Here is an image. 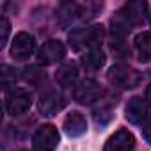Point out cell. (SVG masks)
Wrapping results in <instances>:
<instances>
[{"label":"cell","mask_w":151,"mask_h":151,"mask_svg":"<svg viewBox=\"0 0 151 151\" xmlns=\"http://www.w3.org/2000/svg\"><path fill=\"white\" fill-rule=\"evenodd\" d=\"M105 37V30L101 25H91V27H86V29H75L69 32L68 36V41L71 45L73 50H96L100 48L101 41Z\"/></svg>","instance_id":"obj_1"},{"label":"cell","mask_w":151,"mask_h":151,"mask_svg":"<svg viewBox=\"0 0 151 151\" xmlns=\"http://www.w3.org/2000/svg\"><path fill=\"white\" fill-rule=\"evenodd\" d=\"M109 82L117 89H133L140 84V73L126 64H114L107 73Z\"/></svg>","instance_id":"obj_2"},{"label":"cell","mask_w":151,"mask_h":151,"mask_svg":"<svg viewBox=\"0 0 151 151\" xmlns=\"http://www.w3.org/2000/svg\"><path fill=\"white\" fill-rule=\"evenodd\" d=\"M6 112L13 117H18V116H23L29 112L30 105H32V100H30V94L29 91H25L23 87H13L6 93Z\"/></svg>","instance_id":"obj_3"},{"label":"cell","mask_w":151,"mask_h":151,"mask_svg":"<svg viewBox=\"0 0 151 151\" xmlns=\"http://www.w3.org/2000/svg\"><path fill=\"white\" fill-rule=\"evenodd\" d=\"M59 144V132L53 124L46 123L39 126L32 137V147L34 151H55Z\"/></svg>","instance_id":"obj_4"},{"label":"cell","mask_w":151,"mask_h":151,"mask_svg":"<svg viewBox=\"0 0 151 151\" xmlns=\"http://www.w3.org/2000/svg\"><path fill=\"white\" fill-rule=\"evenodd\" d=\"M101 96V87L96 80L93 78H84L80 80L73 89V98L80 105H91Z\"/></svg>","instance_id":"obj_5"},{"label":"cell","mask_w":151,"mask_h":151,"mask_svg":"<svg viewBox=\"0 0 151 151\" xmlns=\"http://www.w3.org/2000/svg\"><path fill=\"white\" fill-rule=\"evenodd\" d=\"M130 27H139L144 23L146 14H147V4L144 0H133V2H126L121 11L117 13Z\"/></svg>","instance_id":"obj_6"},{"label":"cell","mask_w":151,"mask_h":151,"mask_svg":"<svg viewBox=\"0 0 151 151\" xmlns=\"http://www.w3.org/2000/svg\"><path fill=\"white\" fill-rule=\"evenodd\" d=\"M66 107V98L57 89H46L39 98V112L43 116H55Z\"/></svg>","instance_id":"obj_7"},{"label":"cell","mask_w":151,"mask_h":151,"mask_svg":"<svg viewBox=\"0 0 151 151\" xmlns=\"http://www.w3.org/2000/svg\"><path fill=\"white\" fill-rule=\"evenodd\" d=\"M36 50V39L29 32H18L11 43V55L16 60H25L29 59Z\"/></svg>","instance_id":"obj_8"},{"label":"cell","mask_w":151,"mask_h":151,"mask_svg":"<svg viewBox=\"0 0 151 151\" xmlns=\"http://www.w3.org/2000/svg\"><path fill=\"white\" fill-rule=\"evenodd\" d=\"M66 57V46L57 41V39H52V41H46L39 52H37V62L39 64H45V66H50V64H55L59 60H62Z\"/></svg>","instance_id":"obj_9"},{"label":"cell","mask_w":151,"mask_h":151,"mask_svg":"<svg viewBox=\"0 0 151 151\" xmlns=\"http://www.w3.org/2000/svg\"><path fill=\"white\" fill-rule=\"evenodd\" d=\"M87 6H80V4H75V2H64L59 6L57 9V20L60 25H69L71 22L78 20V18H86L87 14Z\"/></svg>","instance_id":"obj_10"},{"label":"cell","mask_w":151,"mask_h":151,"mask_svg":"<svg viewBox=\"0 0 151 151\" xmlns=\"http://www.w3.org/2000/svg\"><path fill=\"white\" fill-rule=\"evenodd\" d=\"M135 146V137L126 128L117 130L105 142V151H132Z\"/></svg>","instance_id":"obj_11"},{"label":"cell","mask_w":151,"mask_h":151,"mask_svg":"<svg viewBox=\"0 0 151 151\" xmlns=\"http://www.w3.org/2000/svg\"><path fill=\"white\" fill-rule=\"evenodd\" d=\"M147 101L142 100L140 96H133L128 103H126V109H124V116L126 119L132 123V124H140L142 121L147 119Z\"/></svg>","instance_id":"obj_12"},{"label":"cell","mask_w":151,"mask_h":151,"mask_svg":"<svg viewBox=\"0 0 151 151\" xmlns=\"http://www.w3.org/2000/svg\"><path fill=\"white\" fill-rule=\"evenodd\" d=\"M86 130H87V123H86V117L80 112L73 110V112H69L66 116V119H64V132H66V135L80 137L82 133H86Z\"/></svg>","instance_id":"obj_13"},{"label":"cell","mask_w":151,"mask_h":151,"mask_svg":"<svg viewBox=\"0 0 151 151\" xmlns=\"http://www.w3.org/2000/svg\"><path fill=\"white\" fill-rule=\"evenodd\" d=\"M77 78H78V68H77V64H73V62H66V64H62L55 71V80L62 87L75 86Z\"/></svg>","instance_id":"obj_14"},{"label":"cell","mask_w":151,"mask_h":151,"mask_svg":"<svg viewBox=\"0 0 151 151\" xmlns=\"http://www.w3.org/2000/svg\"><path fill=\"white\" fill-rule=\"evenodd\" d=\"M135 52L140 62H149L151 60V32H140L137 34L135 41Z\"/></svg>","instance_id":"obj_15"},{"label":"cell","mask_w":151,"mask_h":151,"mask_svg":"<svg viewBox=\"0 0 151 151\" xmlns=\"http://www.w3.org/2000/svg\"><path fill=\"white\" fill-rule=\"evenodd\" d=\"M105 60H107L105 53H103L100 48H96V50H89V52L82 57V66H84L87 71H98L100 68L105 66Z\"/></svg>","instance_id":"obj_16"},{"label":"cell","mask_w":151,"mask_h":151,"mask_svg":"<svg viewBox=\"0 0 151 151\" xmlns=\"http://www.w3.org/2000/svg\"><path fill=\"white\" fill-rule=\"evenodd\" d=\"M16 80H18L16 69L11 68V66H7V64H4L2 66V86H4V89H7V91H9V87L13 89L14 84H16Z\"/></svg>","instance_id":"obj_17"},{"label":"cell","mask_w":151,"mask_h":151,"mask_svg":"<svg viewBox=\"0 0 151 151\" xmlns=\"http://www.w3.org/2000/svg\"><path fill=\"white\" fill-rule=\"evenodd\" d=\"M110 48H112V53H114L116 57H119V59L130 57V48H128V45L124 43V37H112Z\"/></svg>","instance_id":"obj_18"},{"label":"cell","mask_w":151,"mask_h":151,"mask_svg":"<svg viewBox=\"0 0 151 151\" xmlns=\"http://www.w3.org/2000/svg\"><path fill=\"white\" fill-rule=\"evenodd\" d=\"M45 71L39 69V68H27L25 69V80L32 86H39L43 80H45Z\"/></svg>","instance_id":"obj_19"},{"label":"cell","mask_w":151,"mask_h":151,"mask_svg":"<svg viewBox=\"0 0 151 151\" xmlns=\"http://www.w3.org/2000/svg\"><path fill=\"white\" fill-rule=\"evenodd\" d=\"M0 30H2V37H0V48H2L7 45V39L11 34V23L6 16H2V20H0Z\"/></svg>","instance_id":"obj_20"},{"label":"cell","mask_w":151,"mask_h":151,"mask_svg":"<svg viewBox=\"0 0 151 151\" xmlns=\"http://www.w3.org/2000/svg\"><path fill=\"white\" fill-rule=\"evenodd\" d=\"M142 137L146 139V142L151 144V117H147L142 124Z\"/></svg>","instance_id":"obj_21"},{"label":"cell","mask_w":151,"mask_h":151,"mask_svg":"<svg viewBox=\"0 0 151 151\" xmlns=\"http://www.w3.org/2000/svg\"><path fill=\"white\" fill-rule=\"evenodd\" d=\"M144 100L147 101V105H151V84L146 87V96H144Z\"/></svg>","instance_id":"obj_22"},{"label":"cell","mask_w":151,"mask_h":151,"mask_svg":"<svg viewBox=\"0 0 151 151\" xmlns=\"http://www.w3.org/2000/svg\"><path fill=\"white\" fill-rule=\"evenodd\" d=\"M149 23H151V13H149Z\"/></svg>","instance_id":"obj_23"}]
</instances>
